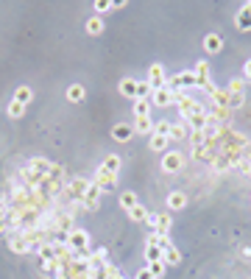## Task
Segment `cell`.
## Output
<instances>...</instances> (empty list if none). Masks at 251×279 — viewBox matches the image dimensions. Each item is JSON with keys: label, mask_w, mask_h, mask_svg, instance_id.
<instances>
[{"label": "cell", "mask_w": 251, "mask_h": 279, "mask_svg": "<svg viewBox=\"0 0 251 279\" xmlns=\"http://www.w3.org/2000/svg\"><path fill=\"white\" fill-rule=\"evenodd\" d=\"M190 137V126L184 120L179 123H170V142H179V140H187Z\"/></svg>", "instance_id": "cell-15"}, {"label": "cell", "mask_w": 251, "mask_h": 279, "mask_svg": "<svg viewBox=\"0 0 251 279\" xmlns=\"http://www.w3.org/2000/svg\"><path fill=\"white\" fill-rule=\"evenodd\" d=\"M6 212H9V201H6V198H0V221L6 218Z\"/></svg>", "instance_id": "cell-43"}, {"label": "cell", "mask_w": 251, "mask_h": 279, "mask_svg": "<svg viewBox=\"0 0 251 279\" xmlns=\"http://www.w3.org/2000/svg\"><path fill=\"white\" fill-rule=\"evenodd\" d=\"M243 90H246V81H243V79H232L229 87H226V92H229V95H243Z\"/></svg>", "instance_id": "cell-35"}, {"label": "cell", "mask_w": 251, "mask_h": 279, "mask_svg": "<svg viewBox=\"0 0 251 279\" xmlns=\"http://www.w3.org/2000/svg\"><path fill=\"white\" fill-rule=\"evenodd\" d=\"M243 81H251V59L243 64Z\"/></svg>", "instance_id": "cell-42"}, {"label": "cell", "mask_w": 251, "mask_h": 279, "mask_svg": "<svg viewBox=\"0 0 251 279\" xmlns=\"http://www.w3.org/2000/svg\"><path fill=\"white\" fill-rule=\"evenodd\" d=\"M193 73H195V90L201 92H212V79H209V62H195L193 64Z\"/></svg>", "instance_id": "cell-2"}, {"label": "cell", "mask_w": 251, "mask_h": 279, "mask_svg": "<svg viewBox=\"0 0 251 279\" xmlns=\"http://www.w3.org/2000/svg\"><path fill=\"white\" fill-rule=\"evenodd\" d=\"M187 140H190V145H193V151H198V148H204V145H207V137H204V132H198V129H193Z\"/></svg>", "instance_id": "cell-30"}, {"label": "cell", "mask_w": 251, "mask_h": 279, "mask_svg": "<svg viewBox=\"0 0 251 279\" xmlns=\"http://www.w3.org/2000/svg\"><path fill=\"white\" fill-rule=\"evenodd\" d=\"M92 182L106 193V190H115V187H117V173H109V170H106L104 165H101V168L95 170V179H92Z\"/></svg>", "instance_id": "cell-8"}, {"label": "cell", "mask_w": 251, "mask_h": 279, "mask_svg": "<svg viewBox=\"0 0 251 279\" xmlns=\"http://www.w3.org/2000/svg\"><path fill=\"white\" fill-rule=\"evenodd\" d=\"M117 201H120V207H123L126 212L134 210V207L140 204V201H137V195H134V193H129V190H126V193H120V198H117Z\"/></svg>", "instance_id": "cell-31"}, {"label": "cell", "mask_w": 251, "mask_h": 279, "mask_svg": "<svg viewBox=\"0 0 251 279\" xmlns=\"http://www.w3.org/2000/svg\"><path fill=\"white\" fill-rule=\"evenodd\" d=\"M235 28H237V31H251V11L246 9V6H240V11H237Z\"/></svg>", "instance_id": "cell-17"}, {"label": "cell", "mask_w": 251, "mask_h": 279, "mask_svg": "<svg viewBox=\"0 0 251 279\" xmlns=\"http://www.w3.org/2000/svg\"><path fill=\"white\" fill-rule=\"evenodd\" d=\"M145 223H148V229H151V235H154V229H157V212H148Z\"/></svg>", "instance_id": "cell-41"}, {"label": "cell", "mask_w": 251, "mask_h": 279, "mask_svg": "<svg viewBox=\"0 0 251 279\" xmlns=\"http://www.w3.org/2000/svg\"><path fill=\"white\" fill-rule=\"evenodd\" d=\"M104 168L109 170V173H120V168H123L120 157H117V154H109V157H104Z\"/></svg>", "instance_id": "cell-27"}, {"label": "cell", "mask_w": 251, "mask_h": 279, "mask_svg": "<svg viewBox=\"0 0 251 279\" xmlns=\"http://www.w3.org/2000/svg\"><path fill=\"white\" fill-rule=\"evenodd\" d=\"M134 279H154V276H151V271H148V268H140Z\"/></svg>", "instance_id": "cell-44"}, {"label": "cell", "mask_w": 251, "mask_h": 279, "mask_svg": "<svg viewBox=\"0 0 251 279\" xmlns=\"http://www.w3.org/2000/svg\"><path fill=\"white\" fill-rule=\"evenodd\" d=\"M170 212H157V229H154V235L157 237H170Z\"/></svg>", "instance_id": "cell-10"}, {"label": "cell", "mask_w": 251, "mask_h": 279, "mask_svg": "<svg viewBox=\"0 0 251 279\" xmlns=\"http://www.w3.org/2000/svg\"><path fill=\"white\" fill-rule=\"evenodd\" d=\"M209 98H212V106H218V109H229V92H226V90H215V87H212Z\"/></svg>", "instance_id": "cell-20"}, {"label": "cell", "mask_w": 251, "mask_h": 279, "mask_svg": "<svg viewBox=\"0 0 251 279\" xmlns=\"http://www.w3.org/2000/svg\"><path fill=\"white\" fill-rule=\"evenodd\" d=\"M190 126V132H193V129H198V132H204L207 129V112H195V115H190L187 120H184Z\"/></svg>", "instance_id": "cell-21"}, {"label": "cell", "mask_w": 251, "mask_h": 279, "mask_svg": "<svg viewBox=\"0 0 251 279\" xmlns=\"http://www.w3.org/2000/svg\"><path fill=\"white\" fill-rule=\"evenodd\" d=\"M151 95H154V90H151L148 81H140V84H137V98L134 100H151Z\"/></svg>", "instance_id": "cell-32"}, {"label": "cell", "mask_w": 251, "mask_h": 279, "mask_svg": "<svg viewBox=\"0 0 251 279\" xmlns=\"http://www.w3.org/2000/svg\"><path fill=\"white\" fill-rule=\"evenodd\" d=\"M11 100H17V104L28 106V104L34 100V90H31V87H17V90H14V98H11Z\"/></svg>", "instance_id": "cell-22"}, {"label": "cell", "mask_w": 251, "mask_h": 279, "mask_svg": "<svg viewBox=\"0 0 251 279\" xmlns=\"http://www.w3.org/2000/svg\"><path fill=\"white\" fill-rule=\"evenodd\" d=\"M173 104V90L170 87H162V90H154L151 95V106H159V109H167Z\"/></svg>", "instance_id": "cell-9"}, {"label": "cell", "mask_w": 251, "mask_h": 279, "mask_svg": "<svg viewBox=\"0 0 251 279\" xmlns=\"http://www.w3.org/2000/svg\"><path fill=\"white\" fill-rule=\"evenodd\" d=\"M167 87H170L173 92H182V90H195V73H193V70H182V73H176L170 81H167Z\"/></svg>", "instance_id": "cell-3"}, {"label": "cell", "mask_w": 251, "mask_h": 279, "mask_svg": "<svg viewBox=\"0 0 251 279\" xmlns=\"http://www.w3.org/2000/svg\"><path fill=\"white\" fill-rule=\"evenodd\" d=\"M126 215H129L131 221H137V223H140V221H145V218H148V210H145V207H142V204H137L134 210H129V212H126Z\"/></svg>", "instance_id": "cell-33"}, {"label": "cell", "mask_w": 251, "mask_h": 279, "mask_svg": "<svg viewBox=\"0 0 251 279\" xmlns=\"http://www.w3.org/2000/svg\"><path fill=\"white\" fill-rule=\"evenodd\" d=\"M134 134H145V137H151L154 134V120H151V115L148 117H134Z\"/></svg>", "instance_id": "cell-12"}, {"label": "cell", "mask_w": 251, "mask_h": 279, "mask_svg": "<svg viewBox=\"0 0 251 279\" xmlns=\"http://www.w3.org/2000/svg\"><path fill=\"white\" fill-rule=\"evenodd\" d=\"M6 112H9V117H22V115H26V106H22V104H17V100H11V104H9V109H6Z\"/></svg>", "instance_id": "cell-38"}, {"label": "cell", "mask_w": 251, "mask_h": 279, "mask_svg": "<svg viewBox=\"0 0 251 279\" xmlns=\"http://www.w3.org/2000/svg\"><path fill=\"white\" fill-rule=\"evenodd\" d=\"M145 263H165V251L157 243H145Z\"/></svg>", "instance_id": "cell-18"}, {"label": "cell", "mask_w": 251, "mask_h": 279, "mask_svg": "<svg viewBox=\"0 0 251 279\" xmlns=\"http://www.w3.org/2000/svg\"><path fill=\"white\" fill-rule=\"evenodd\" d=\"M84 95H87L84 84H70L67 87V100H70V104H79V100H84Z\"/></svg>", "instance_id": "cell-25"}, {"label": "cell", "mask_w": 251, "mask_h": 279, "mask_svg": "<svg viewBox=\"0 0 251 279\" xmlns=\"http://www.w3.org/2000/svg\"><path fill=\"white\" fill-rule=\"evenodd\" d=\"M145 268L151 271V276H154V279H162V276H165V271H167V265H165V263H148Z\"/></svg>", "instance_id": "cell-36"}, {"label": "cell", "mask_w": 251, "mask_h": 279, "mask_svg": "<svg viewBox=\"0 0 251 279\" xmlns=\"http://www.w3.org/2000/svg\"><path fill=\"white\" fill-rule=\"evenodd\" d=\"M34 251H37L39 263H53V260H56V246H51V243H39Z\"/></svg>", "instance_id": "cell-13"}, {"label": "cell", "mask_w": 251, "mask_h": 279, "mask_svg": "<svg viewBox=\"0 0 251 279\" xmlns=\"http://www.w3.org/2000/svg\"><path fill=\"white\" fill-rule=\"evenodd\" d=\"M179 263H182V251H179L176 246H170L165 251V265H167V268H176Z\"/></svg>", "instance_id": "cell-26"}, {"label": "cell", "mask_w": 251, "mask_h": 279, "mask_svg": "<svg viewBox=\"0 0 251 279\" xmlns=\"http://www.w3.org/2000/svg\"><path fill=\"white\" fill-rule=\"evenodd\" d=\"M246 104V95H229V109H240Z\"/></svg>", "instance_id": "cell-40"}, {"label": "cell", "mask_w": 251, "mask_h": 279, "mask_svg": "<svg viewBox=\"0 0 251 279\" xmlns=\"http://www.w3.org/2000/svg\"><path fill=\"white\" fill-rule=\"evenodd\" d=\"M243 6H246V9H248V11H251V0H248V3H243Z\"/></svg>", "instance_id": "cell-46"}, {"label": "cell", "mask_w": 251, "mask_h": 279, "mask_svg": "<svg viewBox=\"0 0 251 279\" xmlns=\"http://www.w3.org/2000/svg\"><path fill=\"white\" fill-rule=\"evenodd\" d=\"M101 195H104V190L89 179V187H87V193H84V198H81V207H84V210H89V212H95L101 207Z\"/></svg>", "instance_id": "cell-5"}, {"label": "cell", "mask_w": 251, "mask_h": 279, "mask_svg": "<svg viewBox=\"0 0 251 279\" xmlns=\"http://www.w3.org/2000/svg\"><path fill=\"white\" fill-rule=\"evenodd\" d=\"M109 9H115V6H112V0H95V11H98V17H104Z\"/></svg>", "instance_id": "cell-39"}, {"label": "cell", "mask_w": 251, "mask_h": 279, "mask_svg": "<svg viewBox=\"0 0 251 279\" xmlns=\"http://www.w3.org/2000/svg\"><path fill=\"white\" fill-rule=\"evenodd\" d=\"M204 50L207 53H220L223 50V37H220V34H207L204 37Z\"/></svg>", "instance_id": "cell-16"}, {"label": "cell", "mask_w": 251, "mask_h": 279, "mask_svg": "<svg viewBox=\"0 0 251 279\" xmlns=\"http://www.w3.org/2000/svg\"><path fill=\"white\" fill-rule=\"evenodd\" d=\"M51 165H53V162H47L45 157H34V159H28V168H31L34 173H37V176H42V179H45V176H47V170H51Z\"/></svg>", "instance_id": "cell-14"}, {"label": "cell", "mask_w": 251, "mask_h": 279, "mask_svg": "<svg viewBox=\"0 0 251 279\" xmlns=\"http://www.w3.org/2000/svg\"><path fill=\"white\" fill-rule=\"evenodd\" d=\"M112 137H115L117 142H129L131 137H134V126H131V123H117V126L112 129Z\"/></svg>", "instance_id": "cell-11"}, {"label": "cell", "mask_w": 251, "mask_h": 279, "mask_svg": "<svg viewBox=\"0 0 251 279\" xmlns=\"http://www.w3.org/2000/svg\"><path fill=\"white\" fill-rule=\"evenodd\" d=\"M154 134H162V137L170 140V120H157L154 123Z\"/></svg>", "instance_id": "cell-37"}, {"label": "cell", "mask_w": 251, "mask_h": 279, "mask_svg": "<svg viewBox=\"0 0 251 279\" xmlns=\"http://www.w3.org/2000/svg\"><path fill=\"white\" fill-rule=\"evenodd\" d=\"M148 140H151V151H162V154H165L167 148H170V140L162 137V134H151Z\"/></svg>", "instance_id": "cell-28"}, {"label": "cell", "mask_w": 251, "mask_h": 279, "mask_svg": "<svg viewBox=\"0 0 251 279\" xmlns=\"http://www.w3.org/2000/svg\"><path fill=\"white\" fill-rule=\"evenodd\" d=\"M184 207H187V195H184V193H179V190H176V193H170V195H167V212H176V210H184Z\"/></svg>", "instance_id": "cell-19"}, {"label": "cell", "mask_w": 251, "mask_h": 279, "mask_svg": "<svg viewBox=\"0 0 251 279\" xmlns=\"http://www.w3.org/2000/svg\"><path fill=\"white\" fill-rule=\"evenodd\" d=\"M9 248L14 254H28V251H34L37 246H34V243H28V237L22 235V232H11L9 235Z\"/></svg>", "instance_id": "cell-7"}, {"label": "cell", "mask_w": 251, "mask_h": 279, "mask_svg": "<svg viewBox=\"0 0 251 279\" xmlns=\"http://www.w3.org/2000/svg\"><path fill=\"white\" fill-rule=\"evenodd\" d=\"M184 168V154L182 151H165L162 154V170L165 173H179Z\"/></svg>", "instance_id": "cell-6"}, {"label": "cell", "mask_w": 251, "mask_h": 279, "mask_svg": "<svg viewBox=\"0 0 251 279\" xmlns=\"http://www.w3.org/2000/svg\"><path fill=\"white\" fill-rule=\"evenodd\" d=\"M87 34L89 37H98V34H104V17H89L87 20Z\"/></svg>", "instance_id": "cell-23"}, {"label": "cell", "mask_w": 251, "mask_h": 279, "mask_svg": "<svg viewBox=\"0 0 251 279\" xmlns=\"http://www.w3.org/2000/svg\"><path fill=\"white\" fill-rule=\"evenodd\" d=\"M151 112V100H134V117H148Z\"/></svg>", "instance_id": "cell-34"}, {"label": "cell", "mask_w": 251, "mask_h": 279, "mask_svg": "<svg viewBox=\"0 0 251 279\" xmlns=\"http://www.w3.org/2000/svg\"><path fill=\"white\" fill-rule=\"evenodd\" d=\"M212 170H215V173H229V170H232V159H226L223 154H218V157L212 159Z\"/></svg>", "instance_id": "cell-24"}, {"label": "cell", "mask_w": 251, "mask_h": 279, "mask_svg": "<svg viewBox=\"0 0 251 279\" xmlns=\"http://www.w3.org/2000/svg\"><path fill=\"white\" fill-rule=\"evenodd\" d=\"M137 84H140L137 79H123L120 81V92L126 95V98H137Z\"/></svg>", "instance_id": "cell-29"}, {"label": "cell", "mask_w": 251, "mask_h": 279, "mask_svg": "<svg viewBox=\"0 0 251 279\" xmlns=\"http://www.w3.org/2000/svg\"><path fill=\"white\" fill-rule=\"evenodd\" d=\"M145 81L151 84V90H162V87H167V73H165V67H162V64H159V62L148 64Z\"/></svg>", "instance_id": "cell-4"}, {"label": "cell", "mask_w": 251, "mask_h": 279, "mask_svg": "<svg viewBox=\"0 0 251 279\" xmlns=\"http://www.w3.org/2000/svg\"><path fill=\"white\" fill-rule=\"evenodd\" d=\"M243 257H246V260H251V248H243Z\"/></svg>", "instance_id": "cell-45"}, {"label": "cell", "mask_w": 251, "mask_h": 279, "mask_svg": "<svg viewBox=\"0 0 251 279\" xmlns=\"http://www.w3.org/2000/svg\"><path fill=\"white\" fill-rule=\"evenodd\" d=\"M67 248L76 254L79 260H87L89 257V235H87V229H81V226H76L73 232L67 235Z\"/></svg>", "instance_id": "cell-1"}]
</instances>
